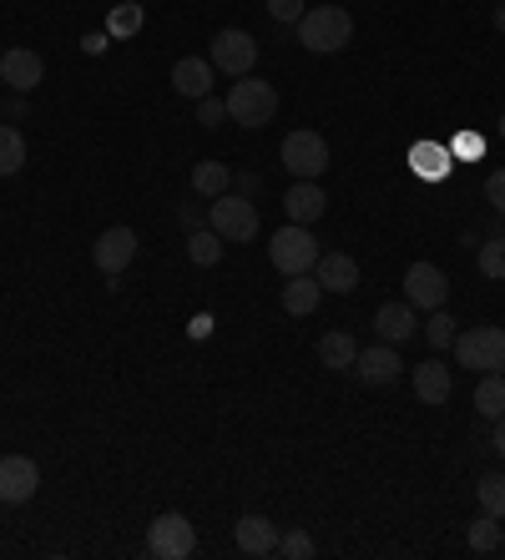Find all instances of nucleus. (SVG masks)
Masks as SVG:
<instances>
[{
    "instance_id": "1",
    "label": "nucleus",
    "mask_w": 505,
    "mask_h": 560,
    "mask_svg": "<svg viewBox=\"0 0 505 560\" xmlns=\"http://www.w3.org/2000/svg\"><path fill=\"white\" fill-rule=\"evenodd\" d=\"M354 40V15L338 11V5H313V11H303V21H298V46L313 56H334L344 51Z\"/></svg>"
},
{
    "instance_id": "2",
    "label": "nucleus",
    "mask_w": 505,
    "mask_h": 560,
    "mask_svg": "<svg viewBox=\"0 0 505 560\" xmlns=\"http://www.w3.org/2000/svg\"><path fill=\"white\" fill-rule=\"evenodd\" d=\"M268 258L284 278H294V273H313V262L324 258V248H319V237L303 222H288V228H278L268 237Z\"/></svg>"
},
{
    "instance_id": "3",
    "label": "nucleus",
    "mask_w": 505,
    "mask_h": 560,
    "mask_svg": "<svg viewBox=\"0 0 505 560\" xmlns=\"http://www.w3.org/2000/svg\"><path fill=\"white\" fill-rule=\"evenodd\" d=\"M455 359H460V369H475V374H505V328L480 324L455 334Z\"/></svg>"
},
{
    "instance_id": "4",
    "label": "nucleus",
    "mask_w": 505,
    "mask_h": 560,
    "mask_svg": "<svg viewBox=\"0 0 505 560\" xmlns=\"http://www.w3.org/2000/svg\"><path fill=\"white\" fill-rule=\"evenodd\" d=\"M208 228L222 243H253L259 237V208L243 192H222L208 202Z\"/></svg>"
},
{
    "instance_id": "5",
    "label": "nucleus",
    "mask_w": 505,
    "mask_h": 560,
    "mask_svg": "<svg viewBox=\"0 0 505 560\" xmlns=\"http://www.w3.org/2000/svg\"><path fill=\"white\" fill-rule=\"evenodd\" d=\"M228 102V117L233 121H243L248 131H259V127H268L273 117H278V92H273L268 81H248V77H238L233 81V92L222 96Z\"/></svg>"
},
{
    "instance_id": "6",
    "label": "nucleus",
    "mask_w": 505,
    "mask_h": 560,
    "mask_svg": "<svg viewBox=\"0 0 505 560\" xmlns=\"http://www.w3.org/2000/svg\"><path fill=\"white\" fill-rule=\"evenodd\" d=\"M284 167L294 172V183H319L329 172V142L324 131H288L284 137Z\"/></svg>"
},
{
    "instance_id": "7",
    "label": "nucleus",
    "mask_w": 505,
    "mask_h": 560,
    "mask_svg": "<svg viewBox=\"0 0 505 560\" xmlns=\"http://www.w3.org/2000/svg\"><path fill=\"white\" fill-rule=\"evenodd\" d=\"M147 550H152L157 560H187L197 550V530L187 515H157L152 525H147Z\"/></svg>"
},
{
    "instance_id": "8",
    "label": "nucleus",
    "mask_w": 505,
    "mask_h": 560,
    "mask_svg": "<svg viewBox=\"0 0 505 560\" xmlns=\"http://www.w3.org/2000/svg\"><path fill=\"white\" fill-rule=\"evenodd\" d=\"M253 66H259V40L248 36V31L228 26L213 36V71H222V77H253Z\"/></svg>"
},
{
    "instance_id": "9",
    "label": "nucleus",
    "mask_w": 505,
    "mask_h": 560,
    "mask_svg": "<svg viewBox=\"0 0 505 560\" xmlns=\"http://www.w3.org/2000/svg\"><path fill=\"white\" fill-rule=\"evenodd\" d=\"M404 299L415 303V308H425V313L445 308V299H450V278H445L435 262H410V268H404Z\"/></svg>"
},
{
    "instance_id": "10",
    "label": "nucleus",
    "mask_w": 505,
    "mask_h": 560,
    "mask_svg": "<svg viewBox=\"0 0 505 560\" xmlns=\"http://www.w3.org/2000/svg\"><path fill=\"white\" fill-rule=\"evenodd\" d=\"M41 490V469L26 455H5L0 459V505H26Z\"/></svg>"
},
{
    "instance_id": "11",
    "label": "nucleus",
    "mask_w": 505,
    "mask_h": 560,
    "mask_svg": "<svg viewBox=\"0 0 505 560\" xmlns=\"http://www.w3.org/2000/svg\"><path fill=\"white\" fill-rule=\"evenodd\" d=\"M354 374H359L369 389H385V384H394V378L404 374V359L394 353V343H369V349H359V359H354Z\"/></svg>"
},
{
    "instance_id": "12",
    "label": "nucleus",
    "mask_w": 505,
    "mask_h": 560,
    "mask_svg": "<svg viewBox=\"0 0 505 560\" xmlns=\"http://www.w3.org/2000/svg\"><path fill=\"white\" fill-rule=\"evenodd\" d=\"M91 258H96V268H102L106 278H117L122 268L137 258V233H131V228H106V233L91 243Z\"/></svg>"
},
{
    "instance_id": "13",
    "label": "nucleus",
    "mask_w": 505,
    "mask_h": 560,
    "mask_svg": "<svg viewBox=\"0 0 505 560\" xmlns=\"http://www.w3.org/2000/svg\"><path fill=\"white\" fill-rule=\"evenodd\" d=\"M41 77H46V61H41V51H31V46H11V51L0 56V81H11V92H36Z\"/></svg>"
},
{
    "instance_id": "14",
    "label": "nucleus",
    "mask_w": 505,
    "mask_h": 560,
    "mask_svg": "<svg viewBox=\"0 0 505 560\" xmlns=\"http://www.w3.org/2000/svg\"><path fill=\"white\" fill-rule=\"evenodd\" d=\"M172 92L187 96V102L213 96V61H203V56H182V61L172 66Z\"/></svg>"
},
{
    "instance_id": "15",
    "label": "nucleus",
    "mask_w": 505,
    "mask_h": 560,
    "mask_svg": "<svg viewBox=\"0 0 505 560\" xmlns=\"http://www.w3.org/2000/svg\"><path fill=\"white\" fill-rule=\"evenodd\" d=\"M313 278L324 283V293H354L359 288V262L349 253H324L313 262Z\"/></svg>"
},
{
    "instance_id": "16",
    "label": "nucleus",
    "mask_w": 505,
    "mask_h": 560,
    "mask_svg": "<svg viewBox=\"0 0 505 560\" xmlns=\"http://www.w3.org/2000/svg\"><path fill=\"white\" fill-rule=\"evenodd\" d=\"M233 540L243 556H273V550H278V530H273L268 515H243V521L233 525Z\"/></svg>"
},
{
    "instance_id": "17",
    "label": "nucleus",
    "mask_w": 505,
    "mask_h": 560,
    "mask_svg": "<svg viewBox=\"0 0 505 560\" xmlns=\"http://www.w3.org/2000/svg\"><path fill=\"white\" fill-rule=\"evenodd\" d=\"M324 208H329V197H324V187L319 183H294L288 187V197H284L288 222H303V228L324 218Z\"/></svg>"
},
{
    "instance_id": "18",
    "label": "nucleus",
    "mask_w": 505,
    "mask_h": 560,
    "mask_svg": "<svg viewBox=\"0 0 505 560\" xmlns=\"http://www.w3.org/2000/svg\"><path fill=\"white\" fill-rule=\"evenodd\" d=\"M455 389L450 369L440 364V359H425V364H415V399L420 405H445Z\"/></svg>"
},
{
    "instance_id": "19",
    "label": "nucleus",
    "mask_w": 505,
    "mask_h": 560,
    "mask_svg": "<svg viewBox=\"0 0 505 560\" xmlns=\"http://www.w3.org/2000/svg\"><path fill=\"white\" fill-rule=\"evenodd\" d=\"M375 334L385 343L415 339V303H385V308L375 313Z\"/></svg>"
},
{
    "instance_id": "20",
    "label": "nucleus",
    "mask_w": 505,
    "mask_h": 560,
    "mask_svg": "<svg viewBox=\"0 0 505 560\" xmlns=\"http://www.w3.org/2000/svg\"><path fill=\"white\" fill-rule=\"evenodd\" d=\"M319 299H324V283L313 273H294L284 283V308L294 313V318H303V313H313L319 308Z\"/></svg>"
},
{
    "instance_id": "21",
    "label": "nucleus",
    "mask_w": 505,
    "mask_h": 560,
    "mask_svg": "<svg viewBox=\"0 0 505 560\" xmlns=\"http://www.w3.org/2000/svg\"><path fill=\"white\" fill-rule=\"evenodd\" d=\"M193 192L197 197H222V192H233V167H222V162H197L193 167Z\"/></svg>"
},
{
    "instance_id": "22",
    "label": "nucleus",
    "mask_w": 505,
    "mask_h": 560,
    "mask_svg": "<svg viewBox=\"0 0 505 560\" xmlns=\"http://www.w3.org/2000/svg\"><path fill=\"white\" fill-rule=\"evenodd\" d=\"M319 359H324L334 374H349L354 359H359V343H354L349 334H324V339H319Z\"/></svg>"
},
{
    "instance_id": "23",
    "label": "nucleus",
    "mask_w": 505,
    "mask_h": 560,
    "mask_svg": "<svg viewBox=\"0 0 505 560\" xmlns=\"http://www.w3.org/2000/svg\"><path fill=\"white\" fill-rule=\"evenodd\" d=\"M187 258H193L197 268H218L222 262V237L213 233V228H193V233H187Z\"/></svg>"
},
{
    "instance_id": "24",
    "label": "nucleus",
    "mask_w": 505,
    "mask_h": 560,
    "mask_svg": "<svg viewBox=\"0 0 505 560\" xmlns=\"http://www.w3.org/2000/svg\"><path fill=\"white\" fill-rule=\"evenodd\" d=\"M475 409H480L485 419L505 415V374H480V384H475Z\"/></svg>"
},
{
    "instance_id": "25",
    "label": "nucleus",
    "mask_w": 505,
    "mask_h": 560,
    "mask_svg": "<svg viewBox=\"0 0 505 560\" xmlns=\"http://www.w3.org/2000/svg\"><path fill=\"white\" fill-rule=\"evenodd\" d=\"M26 167V137L15 127H0V177H15Z\"/></svg>"
},
{
    "instance_id": "26",
    "label": "nucleus",
    "mask_w": 505,
    "mask_h": 560,
    "mask_svg": "<svg viewBox=\"0 0 505 560\" xmlns=\"http://www.w3.org/2000/svg\"><path fill=\"white\" fill-rule=\"evenodd\" d=\"M466 540H470V550H475V556H491V550L501 546V521H495V515H485V510H480V521H470Z\"/></svg>"
},
{
    "instance_id": "27",
    "label": "nucleus",
    "mask_w": 505,
    "mask_h": 560,
    "mask_svg": "<svg viewBox=\"0 0 505 560\" xmlns=\"http://www.w3.org/2000/svg\"><path fill=\"white\" fill-rule=\"evenodd\" d=\"M475 495H480V510H485V515L505 521V475H480Z\"/></svg>"
},
{
    "instance_id": "28",
    "label": "nucleus",
    "mask_w": 505,
    "mask_h": 560,
    "mask_svg": "<svg viewBox=\"0 0 505 560\" xmlns=\"http://www.w3.org/2000/svg\"><path fill=\"white\" fill-rule=\"evenodd\" d=\"M480 273L485 278H495V283H501L505 278V237L495 233V237H485V243H480Z\"/></svg>"
},
{
    "instance_id": "29",
    "label": "nucleus",
    "mask_w": 505,
    "mask_h": 560,
    "mask_svg": "<svg viewBox=\"0 0 505 560\" xmlns=\"http://www.w3.org/2000/svg\"><path fill=\"white\" fill-rule=\"evenodd\" d=\"M142 5H117V11L106 15V36H137L142 31Z\"/></svg>"
},
{
    "instance_id": "30",
    "label": "nucleus",
    "mask_w": 505,
    "mask_h": 560,
    "mask_svg": "<svg viewBox=\"0 0 505 560\" xmlns=\"http://www.w3.org/2000/svg\"><path fill=\"white\" fill-rule=\"evenodd\" d=\"M425 339H429V349H450V343H455V318H450V313H445V308H435V313H429Z\"/></svg>"
},
{
    "instance_id": "31",
    "label": "nucleus",
    "mask_w": 505,
    "mask_h": 560,
    "mask_svg": "<svg viewBox=\"0 0 505 560\" xmlns=\"http://www.w3.org/2000/svg\"><path fill=\"white\" fill-rule=\"evenodd\" d=\"M278 556H288V560H309V556H313V535L288 530L284 540H278Z\"/></svg>"
},
{
    "instance_id": "32",
    "label": "nucleus",
    "mask_w": 505,
    "mask_h": 560,
    "mask_svg": "<svg viewBox=\"0 0 505 560\" xmlns=\"http://www.w3.org/2000/svg\"><path fill=\"white\" fill-rule=\"evenodd\" d=\"M303 11H309L303 0H268V15L278 21V26H298V21H303Z\"/></svg>"
},
{
    "instance_id": "33",
    "label": "nucleus",
    "mask_w": 505,
    "mask_h": 560,
    "mask_svg": "<svg viewBox=\"0 0 505 560\" xmlns=\"http://www.w3.org/2000/svg\"><path fill=\"white\" fill-rule=\"evenodd\" d=\"M222 117H228V102H218V96H203V102H197V121H203V127H218Z\"/></svg>"
},
{
    "instance_id": "34",
    "label": "nucleus",
    "mask_w": 505,
    "mask_h": 560,
    "mask_svg": "<svg viewBox=\"0 0 505 560\" xmlns=\"http://www.w3.org/2000/svg\"><path fill=\"white\" fill-rule=\"evenodd\" d=\"M485 197H491V208H495V212H501V218H505V167L485 177Z\"/></svg>"
},
{
    "instance_id": "35",
    "label": "nucleus",
    "mask_w": 505,
    "mask_h": 560,
    "mask_svg": "<svg viewBox=\"0 0 505 560\" xmlns=\"http://www.w3.org/2000/svg\"><path fill=\"white\" fill-rule=\"evenodd\" d=\"M233 187L243 197H259L263 192V177H259V172H233Z\"/></svg>"
},
{
    "instance_id": "36",
    "label": "nucleus",
    "mask_w": 505,
    "mask_h": 560,
    "mask_svg": "<svg viewBox=\"0 0 505 560\" xmlns=\"http://www.w3.org/2000/svg\"><path fill=\"white\" fill-rule=\"evenodd\" d=\"M182 222H187V228H203V208H197V202H187V208H182Z\"/></svg>"
},
{
    "instance_id": "37",
    "label": "nucleus",
    "mask_w": 505,
    "mask_h": 560,
    "mask_svg": "<svg viewBox=\"0 0 505 560\" xmlns=\"http://www.w3.org/2000/svg\"><path fill=\"white\" fill-rule=\"evenodd\" d=\"M495 450L505 455V415H495Z\"/></svg>"
},
{
    "instance_id": "38",
    "label": "nucleus",
    "mask_w": 505,
    "mask_h": 560,
    "mask_svg": "<svg viewBox=\"0 0 505 560\" xmlns=\"http://www.w3.org/2000/svg\"><path fill=\"white\" fill-rule=\"evenodd\" d=\"M495 31L505 36V5H495Z\"/></svg>"
},
{
    "instance_id": "39",
    "label": "nucleus",
    "mask_w": 505,
    "mask_h": 560,
    "mask_svg": "<svg viewBox=\"0 0 505 560\" xmlns=\"http://www.w3.org/2000/svg\"><path fill=\"white\" fill-rule=\"evenodd\" d=\"M495 131H501V142H505V112H501V121H495Z\"/></svg>"
},
{
    "instance_id": "40",
    "label": "nucleus",
    "mask_w": 505,
    "mask_h": 560,
    "mask_svg": "<svg viewBox=\"0 0 505 560\" xmlns=\"http://www.w3.org/2000/svg\"><path fill=\"white\" fill-rule=\"evenodd\" d=\"M501 550H505V521H501Z\"/></svg>"
}]
</instances>
